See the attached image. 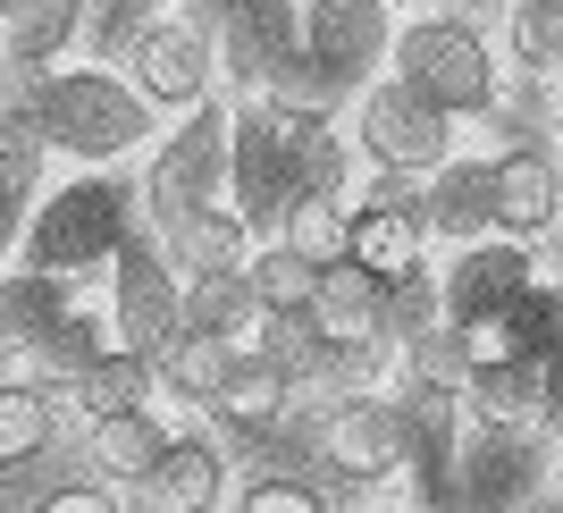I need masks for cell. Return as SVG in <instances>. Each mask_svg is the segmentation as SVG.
Returning a JSON list of instances; mask_svg holds the SVG:
<instances>
[{"instance_id": "6", "label": "cell", "mask_w": 563, "mask_h": 513, "mask_svg": "<svg viewBox=\"0 0 563 513\" xmlns=\"http://www.w3.org/2000/svg\"><path fill=\"white\" fill-rule=\"evenodd\" d=\"M345 127H353L362 168H387V177H438V168L463 152V118H446L429 94H412L396 68L371 76V85L345 101Z\"/></svg>"}, {"instance_id": "16", "label": "cell", "mask_w": 563, "mask_h": 513, "mask_svg": "<svg viewBox=\"0 0 563 513\" xmlns=\"http://www.w3.org/2000/svg\"><path fill=\"white\" fill-rule=\"evenodd\" d=\"M295 404H303V379L286 371V362H269V353L244 337L228 388L211 396V413H202V421H211V429H228V438H278Z\"/></svg>"}, {"instance_id": "17", "label": "cell", "mask_w": 563, "mask_h": 513, "mask_svg": "<svg viewBox=\"0 0 563 513\" xmlns=\"http://www.w3.org/2000/svg\"><path fill=\"white\" fill-rule=\"evenodd\" d=\"M496 228L505 236H555L563 228V161L539 135H521L496 152Z\"/></svg>"}, {"instance_id": "23", "label": "cell", "mask_w": 563, "mask_h": 513, "mask_svg": "<svg viewBox=\"0 0 563 513\" xmlns=\"http://www.w3.org/2000/svg\"><path fill=\"white\" fill-rule=\"evenodd\" d=\"M68 312H76L68 279H51V270H34V261H9V270H0V362L25 353V346H43Z\"/></svg>"}, {"instance_id": "7", "label": "cell", "mask_w": 563, "mask_h": 513, "mask_svg": "<svg viewBox=\"0 0 563 513\" xmlns=\"http://www.w3.org/2000/svg\"><path fill=\"white\" fill-rule=\"evenodd\" d=\"M228 143H235V94L228 101H202V110L168 118L152 152H143V219L168 228L202 203H228Z\"/></svg>"}, {"instance_id": "1", "label": "cell", "mask_w": 563, "mask_h": 513, "mask_svg": "<svg viewBox=\"0 0 563 513\" xmlns=\"http://www.w3.org/2000/svg\"><path fill=\"white\" fill-rule=\"evenodd\" d=\"M25 118H34V135L51 143L59 168H126L161 135V110H152L143 85L126 68H110V59H93V68H51L43 85H34V101H25Z\"/></svg>"}, {"instance_id": "20", "label": "cell", "mask_w": 563, "mask_h": 513, "mask_svg": "<svg viewBox=\"0 0 563 513\" xmlns=\"http://www.w3.org/2000/svg\"><path fill=\"white\" fill-rule=\"evenodd\" d=\"M429 228L438 244H471V236H496V152H454L438 177H421Z\"/></svg>"}, {"instance_id": "31", "label": "cell", "mask_w": 563, "mask_h": 513, "mask_svg": "<svg viewBox=\"0 0 563 513\" xmlns=\"http://www.w3.org/2000/svg\"><path fill=\"white\" fill-rule=\"evenodd\" d=\"M496 320H505V346H514V353H539V362H547V353L563 346V279H547V270H539L514 304L496 312Z\"/></svg>"}, {"instance_id": "10", "label": "cell", "mask_w": 563, "mask_h": 513, "mask_svg": "<svg viewBox=\"0 0 563 513\" xmlns=\"http://www.w3.org/2000/svg\"><path fill=\"white\" fill-rule=\"evenodd\" d=\"M228 203L253 236H278L295 177H286V110L278 94H235V143H228Z\"/></svg>"}, {"instance_id": "18", "label": "cell", "mask_w": 563, "mask_h": 513, "mask_svg": "<svg viewBox=\"0 0 563 513\" xmlns=\"http://www.w3.org/2000/svg\"><path fill=\"white\" fill-rule=\"evenodd\" d=\"M126 505L135 513H219L228 505V446H219L211 429H177L161 471H152Z\"/></svg>"}, {"instance_id": "37", "label": "cell", "mask_w": 563, "mask_h": 513, "mask_svg": "<svg viewBox=\"0 0 563 513\" xmlns=\"http://www.w3.org/2000/svg\"><path fill=\"white\" fill-rule=\"evenodd\" d=\"M547 489H563V429H555V446H547Z\"/></svg>"}, {"instance_id": "32", "label": "cell", "mask_w": 563, "mask_h": 513, "mask_svg": "<svg viewBox=\"0 0 563 513\" xmlns=\"http://www.w3.org/2000/svg\"><path fill=\"white\" fill-rule=\"evenodd\" d=\"M228 513H336V496H329V480H311V471H253Z\"/></svg>"}, {"instance_id": "4", "label": "cell", "mask_w": 563, "mask_h": 513, "mask_svg": "<svg viewBox=\"0 0 563 513\" xmlns=\"http://www.w3.org/2000/svg\"><path fill=\"white\" fill-rule=\"evenodd\" d=\"M396 0H303V68L278 101H329L345 110L371 76H387L396 59Z\"/></svg>"}, {"instance_id": "15", "label": "cell", "mask_w": 563, "mask_h": 513, "mask_svg": "<svg viewBox=\"0 0 563 513\" xmlns=\"http://www.w3.org/2000/svg\"><path fill=\"white\" fill-rule=\"evenodd\" d=\"M177 446V429H168L152 404H126V413H101L76 429V463L93 471V480H110V489L135 496L152 471H161V455Z\"/></svg>"}, {"instance_id": "34", "label": "cell", "mask_w": 563, "mask_h": 513, "mask_svg": "<svg viewBox=\"0 0 563 513\" xmlns=\"http://www.w3.org/2000/svg\"><path fill=\"white\" fill-rule=\"evenodd\" d=\"M34 203H43V194L0 186V270H9V261H25V228H34Z\"/></svg>"}, {"instance_id": "19", "label": "cell", "mask_w": 563, "mask_h": 513, "mask_svg": "<svg viewBox=\"0 0 563 513\" xmlns=\"http://www.w3.org/2000/svg\"><path fill=\"white\" fill-rule=\"evenodd\" d=\"M463 404L471 429H547V362L539 353H488L463 371Z\"/></svg>"}, {"instance_id": "28", "label": "cell", "mask_w": 563, "mask_h": 513, "mask_svg": "<svg viewBox=\"0 0 563 513\" xmlns=\"http://www.w3.org/2000/svg\"><path fill=\"white\" fill-rule=\"evenodd\" d=\"M261 320V295H253V270H194L186 279V328H219V337H253Z\"/></svg>"}, {"instance_id": "36", "label": "cell", "mask_w": 563, "mask_h": 513, "mask_svg": "<svg viewBox=\"0 0 563 513\" xmlns=\"http://www.w3.org/2000/svg\"><path fill=\"white\" fill-rule=\"evenodd\" d=\"M353 513H446V505H429V496H371V505H353Z\"/></svg>"}, {"instance_id": "40", "label": "cell", "mask_w": 563, "mask_h": 513, "mask_svg": "<svg viewBox=\"0 0 563 513\" xmlns=\"http://www.w3.org/2000/svg\"><path fill=\"white\" fill-rule=\"evenodd\" d=\"M396 9H404V18H412V9H438V0H396Z\"/></svg>"}, {"instance_id": "29", "label": "cell", "mask_w": 563, "mask_h": 513, "mask_svg": "<svg viewBox=\"0 0 563 513\" xmlns=\"http://www.w3.org/2000/svg\"><path fill=\"white\" fill-rule=\"evenodd\" d=\"M278 236L295 244L303 261H345L353 253V194H295L286 203V219H278Z\"/></svg>"}, {"instance_id": "14", "label": "cell", "mask_w": 563, "mask_h": 513, "mask_svg": "<svg viewBox=\"0 0 563 513\" xmlns=\"http://www.w3.org/2000/svg\"><path fill=\"white\" fill-rule=\"evenodd\" d=\"M438 279H446V312L454 320H496V312L514 304L521 286L539 279V253H530V236H471V244H454V261H438Z\"/></svg>"}, {"instance_id": "41", "label": "cell", "mask_w": 563, "mask_h": 513, "mask_svg": "<svg viewBox=\"0 0 563 513\" xmlns=\"http://www.w3.org/2000/svg\"><path fill=\"white\" fill-rule=\"evenodd\" d=\"M152 9H168V0H152Z\"/></svg>"}, {"instance_id": "3", "label": "cell", "mask_w": 563, "mask_h": 513, "mask_svg": "<svg viewBox=\"0 0 563 513\" xmlns=\"http://www.w3.org/2000/svg\"><path fill=\"white\" fill-rule=\"evenodd\" d=\"M387 68L412 85V94H429L446 118H496L505 110V59H496V43L479 34V18L471 9H412V18L396 25V59Z\"/></svg>"}, {"instance_id": "22", "label": "cell", "mask_w": 563, "mask_h": 513, "mask_svg": "<svg viewBox=\"0 0 563 513\" xmlns=\"http://www.w3.org/2000/svg\"><path fill=\"white\" fill-rule=\"evenodd\" d=\"M152 388H161V362L135 346H101L85 371L59 388V404H68V429H85V421L101 413H126V404H152Z\"/></svg>"}, {"instance_id": "11", "label": "cell", "mask_w": 563, "mask_h": 513, "mask_svg": "<svg viewBox=\"0 0 563 513\" xmlns=\"http://www.w3.org/2000/svg\"><path fill=\"white\" fill-rule=\"evenodd\" d=\"M228 94H286L303 68V0H235L219 18Z\"/></svg>"}, {"instance_id": "33", "label": "cell", "mask_w": 563, "mask_h": 513, "mask_svg": "<svg viewBox=\"0 0 563 513\" xmlns=\"http://www.w3.org/2000/svg\"><path fill=\"white\" fill-rule=\"evenodd\" d=\"M25 513H135V505H126V489L93 480V471H68V480L34 489V505H25Z\"/></svg>"}, {"instance_id": "9", "label": "cell", "mask_w": 563, "mask_h": 513, "mask_svg": "<svg viewBox=\"0 0 563 513\" xmlns=\"http://www.w3.org/2000/svg\"><path fill=\"white\" fill-rule=\"evenodd\" d=\"M110 279V337L118 346H135V353H152L161 362L177 337H186V270L168 261V244H161V228L143 219L126 244H118V261L101 270Z\"/></svg>"}, {"instance_id": "12", "label": "cell", "mask_w": 563, "mask_h": 513, "mask_svg": "<svg viewBox=\"0 0 563 513\" xmlns=\"http://www.w3.org/2000/svg\"><path fill=\"white\" fill-rule=\"evenodd\" d=\"M93 25V0H0V118H18L51 59Z\"/></svg>"}, {"instance_id": "30", "label": "cell", "mask_w": 563, "mask_h": 513, "mask_svg": "<svg viewBox=\"0 0 563 513\" xmlns=\"http://www.w3.org/2000/svg\"><path fill=\"white\" fill-rule=\"evenodd\" d=\"M253 295H261V312H311V286H320V261H303L286 236H261L253 244Z\"/></svg>"}, {"instance_id": "5", "label": "cell", "mask_w": 563, "mask_h": 513, "mask_svg": "<svg viewBox=\"0 0 563 513\" xmlns=\"http://www.w3.org/2000/svg\"><path fill=\"white\" fill-rule=\"evenodd\" d=\"M311 463L329 489H387L412 480V429H404L396 388H345L311 404Z\"/></svg>"}, {"instance_id": "2", "label": "cell", "mask_w": 563, "mask_h": 513, "mask_svg": "<svg viewBox=\"0 0 563 513\" xmlns=\"http://www.w3.org/2000/svg\"><path fill=\"white\" fill-rule=\"evenodd\" d=\"M143 228V194L118 177V168H68L59 186H43L34 203V228H25V261L51 270V279H93L110 270L118 244Z\"/></svg>"}, {"instance_id": "13", "label": "cell", "mask_w": 563, "mask_h": 513, "mask_svg": "<svg viewBox=\"0 0 563 513\" xmlns=\"http://www.w3.org/2000/svg\"><path fill=\"white\" fill-rule=\"evenodd\" d=\"M429 244H438V228H429L421 177L371 168V194L353 203V261H371L378 279L396 286V279H412V270H429Z\"/></svg>"}, {"instance_id": "27", "label": "cell", "mask_w": 563, "mask_h": 513, "mask_svg": "<svg viewBox=\"0 0 563 513\" xmlns=\"http://www.w3.org/2000/svg\"><path fill=\"white\" fill-rule=\"evenodd\" d=\"M505 59L530 85L563 76V0H505Z\"/></svg>"}, {"instance_id": "38", "label": "cell", "mask_w": 563, "mask_h": 513, "mask_svg": "<svg viewBox=\"0 0 563 513\" xmlns=\"http://www.w3.org/2000/svg\"><path fill=\"white\" fill-rule=\"evenodd\" d=\"M521 513H563V489H539V496H530Z\"/></svg>"}, {"instance_id": "21", "label": "cell", "mask_w": 563, "mask_h": 513, "mask_svg": "<svg viewBox=\"0 0 563 513\" xmlns=\"http://www.w3.org/2000/svg\"><path fill=\"white\" fill-rule=\"evenodd\" d=\"M311 320L329 328L336 346H387V279L371 261H329L320 286H311Z\"/></svg>"}, {"instance_id": "24", "label": "cell", "mask_w": 563, "mask_h": 513, "mask_svg": "<svg viewBox=\"0 0 563 513\" xmlns=\"http://www.w3.org/2000/svg\"><path fill=\"white\" fill-rule=\"evenodd\" d=\"M68 429V404L43 379H0V471H34Z\"/></svg>"}, {"instance_id": "8", "label": "cell", "mask_w": 563, "mask_h": 513, "mask_svg": "<svg viewBox=\"0 0 563 513\" xmlns=\"http://www.w3.org/2000/svg\"><path fill=\"white\" fill-rule=\"evenodd\" d=\"M118 68L143 85V101L161 118H186L202 110V101H219V25L194 18L186 0H168V9H143V25L126 34V51H118Z\"/></svg>"}, {"instance_id": "35", "label": "cell", "mask_w": 563, "mask_h": 513, "mask_svg": "<svg viewBox=\"0 0 563 513\" xmlns=\"http://www.w3.org/2000/svg\"><path fill=\"white\" fill-rule=\"evenodd\" d=\"M547 429H563V346L547 353Z\"/></svg>"}, {"instance_id": "39", "label": "cell", "mask_w": 563, "mask_h": 513, "mask_svg": "<svg viewBox=\"0 0 563 513\" xmlns=\"http://www.w3.org/2000/svg\"><path fill=\"white\" fill-rule=\"evenodd\" d=\"M186 9H194V18H211V25H219V18L235 9V0H186Z\"/></svg>"}, {"instance_id": "26", "label": "cell", "mask_w": 563, "mask_h": 513, "mask_svg": "<svg viewBox=\"0 0 563 513\" xmlns=\"http://www.w3.org/2000/svg\"><path fill=\"white\" fill-rule=\"evenodd\" d=\"M235 353H244V337H219V328H186V337L161 353V388L186 404V413H211V396L228 388V371H235Z\"/></svg>"}, {"instance_id": "25", "label": "cell", "mask_w": 563, "mask_h": 513, "mask_svg": "<svg viewBox=\"0 0 563 513\" xmlns=\"http://www.w3.org/2000/svg\"><path fill=\"white\" fill-rule=\"evenodd\" d=\"M161 244H168V261L194 279V270H235V261H253L261 236L244 228V210H235V203H202V210H186V219H168Z\"/></svg>"}]
</instances>
